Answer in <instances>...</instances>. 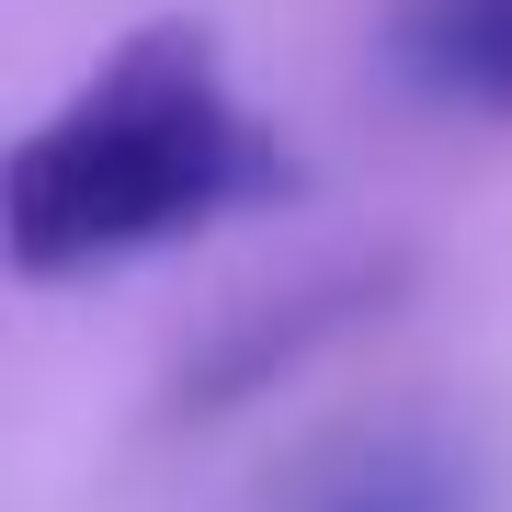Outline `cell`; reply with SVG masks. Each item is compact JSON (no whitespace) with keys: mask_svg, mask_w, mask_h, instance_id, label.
<instances>
[{"mask_svg":"<svg viewBox=\"0 0 512 512\" xmlns=\"http://www.w3.org/2000/svg\"><path fill=\"white\" fill-rule=\"evenodd\" d=\"M285 148L228 103L205 23H148L69 92L0 171V239L23 285L103 274L126 251H160L228 205L274 194Z\"/></svg>","mask_w":512,"mask_h":512,"instance_id":"6da1fadb","label":"cell"},{"mask_svg":"<svg viewBox=\"0 0 512 512\" xmlns=\"http://www.w3.org/2000/svg\"><path fill=\"white\" fill-rule=\"evenodd\" d=\"M387 57L421 103L456 114H512V0H399Z\"/></svg>","mask_w":512,"mask_h":512,"instance_id":"3957f363","label":"cell"},{"mask_svg":"<svg viewBox=\"0 0 512 512\" xmlns=\"http://www.w3.org/2000/svg\"><path fill=\"white\" fill-rule=\"evenodd\" d=\"M376 274H330V285H296V296H274V308H251L239 330H217V353L194 365V387H183V410H228V399H251L262 376H285L296 353H319L342 319H365L376 308Z\"/></svg>","mask_w":512,"mask_h":512,"instance_id":"277c9868","label":"cell"},{"mask_svg":"<svg viewBox=\"0 0 512 512\" xmlns=\"http://www.w3.org/2000/svg\"><path fill=\"white\" fill-rule=\"evenodd\" d=\"M274 512H490V478L433 421H365L285 467Z\"/></svg>","mask_w":512,"mask_h":512,"instance_id":"7a4b0ae2","label":"cell"}]
</instances>
